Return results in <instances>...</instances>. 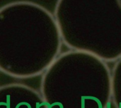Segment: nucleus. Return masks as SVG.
Here are the masks:
<instances>
[{
	"label": "nucleus",
	"instance_id": "f257e3e1",
	"mask_svg": "<svg viewBox=\"0 0 121 108\" xmlns=\"http://www.w3.org/2000/svg\"><path fill=\"white\" fill-rule=\"evenodd\" d=\"M55 23L40 5L28 1L0 8V65L17 69L30 65L57 45Z\"/></svg>",
	"mask_w": 121,
	"mask_h": 108
}]
</instances>
